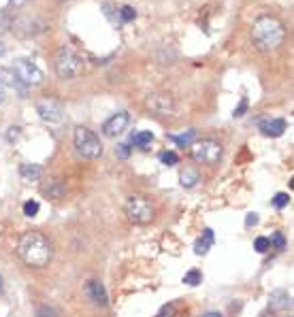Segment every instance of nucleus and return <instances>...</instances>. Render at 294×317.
Returning a JSON list of instances; mask_svg holds the SVG:
<instances>
[{
    "instance_id": "obj_25",
    "label": "nucleus",
    "mask_w": 294,
    "mask_h": 317,
    "mask_svg": "<svg viewBox=\"0 0 294 317\" xmlns=\"http://www.w3.org/2000/svg\"><path fill=\"white\" fill-rule=\"evenodd\" d=\"M39 209H41V204L37 202V200H28V202H24V215L26 217H34L39 213Z\"/></svg>"
},
{
    "instance_id": "obj_34",
    "label": "nucleus",
    "mask_w": 294,
    "mask_h": 317,
    "mask_svg": "<svg viewBox=\"0 0 294 317\" xmlns=\"http://www.w3.org/2000/svg\"><path fill=\"white\" fill-rule=\"evenodd\" d=\"M4 30H6V15L0 11V32H4Z\"/></svg>"
},
{
    "instance_id": "obj_28",
    "label": "nucleus",
    "mask_w": 294,
    "mask_h": 317,
    "mask_svg": "<svg viewBox=\"0 0 294 317\" xmlns=\"http://www.w3.org/2000/svg\"><path fill=\"white\" fill-rule=\"evenodd\" d=\"M37 317H58V311L49 305H41L37 309Z\"/></svg>"
},
{
    "instance_id": "obj_24",
    "label": "nucleus",
    "mask_w": 294,
    "mask_h": 317,
    "mask_svg": "<svg viewBox=\"0 0 294 317\" xmlns=\"http://www.w3.org/2000/svg\"><path fill=\"white\" fill-rule=\"evenodd\" d=\"M160 162H162L164 166H175L177 162H179V156H177L175 151H162L160 153Z\"/></svg>"
},
{
    "instance_id": "obj_36",
    "label": "nucleus",
    "mask_w": 294,
    "mask_h": 317,
    "mask_svg": "<svg viewBox=\"0 0 294 317\" xmlns=\"http://www.w3.org/2000/svg\"><path fill=\"white\" fill-rule=\"evenodd\" d=\"M200 317H224V315L218 313V311H209V313H205V315H200Z\"/></svg>"
},
{
    "instance_id": "obj_37",
    "label": "nucleus",
    "mask_w": 294,
    "mask_h": 317,
    "mask_svg": "<svg viewBox=\"0 0 294 317\" xmlns=\"http://www.w3.org/2000/svg\"><path fill=\"white\" fill-rule=\"evenodd\" d=\"M9 2H11V4H15V6H21V4L26 2V0H9Z\"/></svg>"
},
{
    "instance_id": "obj_5",
    "label": "nucleus",
    "mask_w": 294,
    "mask_h": 317,
    "mask_svg": "<svg viewBox=\"0 0 294 317\" xmlns=\"http://www.w3.org/2000/svg\"><path fill=\"white\" fill-rule=\"evenodd\" d=\"M75 147H77V151L88 160H96L103 156V145H100L98 136L92 130L83 128V126H79L75 130Z\"/></svg>"
},
{
    "instance_id": "obj_29",
    "label": "nucleus",
    "mask_w": 294,
    "mask_h": 317,
    "mask_svg": "<svg viewBox=\"0 0 294 317\" xmlns=\"http://www.w3.org/2000/svg\"><path fill=\"white\" fill-rule=\"evenodd\" d=\"M269 241H273V245H275V249H277V251L286 249V238H284L282 232H275L273 238H269Z\"/></svg>"
},
{
    "instance_id": "obj_6",
    "label": "nucleus",
    "mask_w": 294,
    "mask_h": 317,
    "mask_svg": "<svg viewBox=\"0 0 294 317\" xmlns=\"http://www.w3.org/2000/svg\"><path fill=\"white\" fill-rule=\"evenodd\" d=\"M222 153H224L222 145L213 138H203V140L192 143V158L200 162V164H207V166L218 164L222 160Z\"/></svg>"
},
{
    "instance_id": "obj_23",
    "label": "nucleus",
    "mask_w": 294,
    "mask_h": 317,
    "mask_svg": "<svg viewBox=\"0 0 294 317\" xmlns=\"http://www.w3.org/2000/svg\"><path fill=\"white\" fill-rule=\"evenodd\" d=\"M118 15H119V22H132V19L137 17V11H134V6L124 4V6H121V9L118 11Z\"/></svg>"
},
{
    "instance_id": "obj_11",
    "label": "nucleus",
    "mask_w": 294,
    "mask_h": 317,
    "mask_svg": "<svg viewBox=\"0 0 294 317\" xmlns=\"http://www.w3.org/2000/svg\"><path fill=\"white\" fill-rule=\"evenodd\" d=\"M43 26L41 22H37V19H32V17H19L13 22V32L17 34V37L21 39H28V37H34V34H39L43 30Z\"/></svg>"
},
{
    "instance_id": "obj_32",
    "label": "nucleus",
    "mask_w": 294,
    "mask_h": 317,
    "mask_svg": "<svg viewBox=\"0 0 294 317\" xmlns=\"http://www.w3.org/2000/svg\"><path fill=\"white\" fill-rule=\"evenodd\" d=\"M175 311H177L175 305H167V307H162V311H160V315H158V317H173Z\"/></svg>"
},
{
    "instance_id": "obj_39",
    "label": "nucleus",
    "mask_w": 294,
    "mask_h": 317,
    "mask_svg": "<svg viewBox=\"0 0 294 317\" xmlns=\"http://www.w3.org/2000/svg\"><path fill=\"white\" fill-rule=\"evenodd\" d=\"M4 100V91H2V86H0V102Z\"/></svg>"
},
{
    "instance_id": "obj_41",
    "label": "nucleus",
    "mask_w": 294,
    "mask_h": 317,
    "mask_svg": "<svg viewBox=\"0 0 294 317\" xmlns=\"http://www.w3.org/2000/svg\"><path fill=\"white\" fill-rule=\"evenodd\" d=\"M264 317H269V315H264Z\"/></svg>"
},
{
    "instance_id": "obj_9",
    "label": "nucleus",
    "mask_w": 294,
    "mask_h": 317,
    "mask_svg": "<svg viewBox=\"0 0 294 317\" xmlns=\"http://www.w3.org/2000/svg\"><path fill=\"white\" fill-rule=\"evenodd\" d=\"M13 70H15V75L26 83V86H39V83L43 81L41 68L34 64L32 60H26V58L17 60L15 64H13Z\"/></svg>"
},
{
    "instance_id": "obj_14",
    "label": "nucleus",
    "mask_w": 294,
    "mask_h": 317,
    "mask_svg": "<svg viewBox=\"0 0 294 317\" xmlns=\"http://www.w3.org/2000/svg\"><path fill=\"white\" fill-rule=\"evenodd\" d=\"M0 79H2V83H4L6 88H11V90H15V91H19V94L26 96L28 86L15 75V70H13V68H2V70H0Z\"/></svg>"
},
{
    "instance_id": "obj_7",
    "label": "nucleus",
    "mask_w": 294,
    "mask_h": 317,
    "mask_svg": "<svg viewBox=\"0 0 294 317\" xmlns=\"http://www.w3.org/2000/svg\"><path fill=\"white\" fill-rule=\"evenodd\" d=\"M145 107L149 113L154 115H173L175 113V100L171 94H164V91H152L145 98Z\"/></svg>"
},
{
    "instance_id": "obj_33",
    "label": "nucleus",
    "mask_w": 294,
    "mask_h": 317,
    "mask_svg": "<svg viewBox=\"0 0 294 317\" xmlns=\"http://www.w3.org/2000/svg\"><path fill=\"white\" fill-rule=\"evenodd\" d=\"M256 224H258V215L256 213H249L247 220H245V226H256Z\"/></svg>"
},
{
    "instance_id": "obj_15",
    "label": "nucleus",
    "mask_w": 294,
    "mask_h": 317,
    "mask_svg": "<svg viewBox=\"0 0 294 317\" xmlns=\"http://www.w3.org/2000/svg\"><path fill=\"white\" fill-rule=\"evenodd\" d=\"M269 307H271V311H284V309H290V307H292V296L286 292V290L271 292V296H269Z\"/></svg>"
},
{
    "instance_id": "obj_21",
    "label": "nucleus",
    "mask_w": 294,
    "mask_h": 317,
    "mask_svg": "<svg viewBox=\"0 0 294 317\" xmlns=\"http://www.w3.org/2000/svg\"><path fill=\"white\" fill-rule=\"evenodd\" d=\"M179 181H181L183 187H194L198 181V173L194 168H185V171H181V175H179Z\"/></svg>"
},
{
    "instance_id": "obj_22",
    "label": "nucleus",
    "mask_w": 294,
    "mask_h": 317,
    "mask_svg": "<svg viewBox=\"0 0 294 317\" xmlns=\"http://www.w3.org/2000/svg\"><path fill=\"white\" fill-rule=\"evenodd\" d=\"M200 281H203V274H200V271H196V269H192V271H188V272L183 274V283H185V285H192V287H194V285L200 283Z\"/></svg>"
},
{
    "instance_id": "obj_4",
    "label": "nucleus",
    "mask_w": 294,
    "mask_h": 317,
    "mask_svg": "<svg viewBox=\"0 0 294 317\" xmlns=\"http://www.w3.org/2000/svg\"><path fill=\"white\" fill-rule=\"evenodd\" d=\"M124 211H126L128 220H130L132 224H139V226H145V224H149V222L154 220V207H152V202H149L145 196H139V194L128 196Z\"/></svg>"
},
{
    "instance_id": "obj_27",
    "label": "nucleus",
    "mask_w": 294,
    "mask_h": 317,
    "mask_svg": "<svg viewBox=\"0 0 294 317\" xmlns=\"http://www.w3.org/2000/svg\"><path fill=\"white\" fill-rule=\"evenodd\" d=\"M288 202H290V196L286 192H279V194H275V198H273V207L275 209H284V207H288Z\"/></svg>"
},
{
    "instance_id": "obj_20",
    "label": "nucleus",
    "mask_w": 294,
    "mask_h": 317,
    "mask_svg": "<svg viewBox=\"0 0 294 317\" xmlns=\"http://www.w3.org/2000/svg\"><path fill=\"white\" fill-rule=\"evenodd\" d=\"M152 143H154V135L147 132V130H141V132H137V135H132V145L141 147V149H147Z\"/></svg>"
},
{
    "instance_id": "obj_31",
    "label": "nucleus",
    "mask_w": 294,
    "mask_h": 317,
    "mask_svg": "<svg viewBox=\"0 0 294 317\" xmlns=\"http://www.w3.org/2000/svg\"><path fill=\"white\" fill-rule=\"evenodd\" d=\"M245 111H247V98H241V102H239V107L235 109V117H243L245 115Z\"/></svg>"
},
{
    "instance_id": "obj_8",
    "label": "nucleus",
    "mask_w": 294,
    "mask_h": 317,
    "mask_svg": "<svg viewBox=\"0 0 294 317\" xmlns=\"http://www.w3.org/2000/svg\"><path fill=\"white\" fill-rule=\"evenodd\" d=\"M37 113L41 115L43 122L60 124L62 117H64V109H62V104L56 100V98L45 96V98H39V100H37Z\"/></svg>"
},
{
    "instance_id": "obj_19",
    "label": "nucleus",
    "mask_w": 294,
    "mask_h": 317,
    "mask_svg": "<svg viewBox=\"0 0 294 317\" xmlns=\"http://www.w3.org/2000/svg\"><path fill=\"white\" fill-rule=\"evenodd\" d=\"M169 138L179 147H190L196 138V130H188V132H181V135H169Z\"/></svg>"
},
{
    "instance_id": "obj_35",
    "label": "nucleus",
    "mask_w": 294,
    "mask_h": 317,
    "mask_svg": "<svg viewBox=\"0 0 294 317\" xmlns=\"http://www.w3.org/2000/svg\"><path fill=\"white\" fill-rule=\"evenodd\" d=\"M11 132H9V140H15L17 136H19V128H9Z\"/></svg>"
},
{
    "instance_id": "obj_30",
    "label": "nucleus",
    "mask_w": 294,
    "mask_h": 317,
    "mask_svg": "<svg viewBox=\"0 0 294 317\" xmlns=\"http://www.w3.org/2000/svg\"><path fill=\"white\" fill-rule=\"evenodd\" d=\"M116 153H118V156H119L121 160H126L128 156H130V147H128L126 143H119V145L116 147Z\"/></svg>"
},
{
    "instance_id": "obj_16",
    "label": "nucleus",
    "mask_w": 294,
    "mask_h": 317,
    "mask_svg": "<svg viewBox=\"0 0 294 317\" xmlns=\"http://www.w3.org/2000/svg\"><path fill=\"white\" fill-rule=\"evenodd\" d=\"M213 241H216V236H213V230L207 228V230L203 232V236H200L198 241L194 243V251L198 253V256H205V253L213 247Z\"/></svg>"
},
{
    "instance_id": "obj_18",
    "label": "nucleus",
    "mask_w": 294,
    "mask_h": 317,
    "mask_svg": "<svg viewBox=\"0 0 294 317\" xmlns=\"http://www.w3.org/2000/svg\"><path fill=\"white\" fill-rule=\"evenodd\" d=\"M19 175H21V177H24L26 181H39L41 175H43V171H41L39 164H21V166H19Z\"/></svg>"
},
{
    "instance_id": "obj_2",
    "label": "nucleus",
    "mask_w": 294,
    "mask_h": 317,
    "mask_svg": "<svg viewBox=\"0 0 294 317\" xmlns=\"http://www.w3.org/2000/svg\"><path fill=\"white\" fill-rule=\"evenodd\" d=\"M286 39V28L273 15H262L252 24V41L260 51H273Z\"/></svg>"
},
{
    "instance_id": "obj_3",
    "label": "nucleus",
    "mask_w": 294,
    "mask_h": 317,
    "mask_svg": "<svg viewBox=\"0 0 294 317\" xmlns=\"http://www.w3.org/2000/svg\"><path fill=\"white\" fill-rule=\"evenodd\" d=\"M56 73L60 79H75L83 73V60L75 49H70L68 45H64L56 53Z\"/></svg>"
},
{
    "instance_id": "obj_13",
    "label": "nucleus",
    "mask_w": 294,
    "mask_h": 317,
    "mask_svg": "<svg viewBox=\"0 0 294 317\" xmlns=\"http://www.w3.org/2000/svg\"><path fill=\"white\" fill-rule=\"evenodd\" d=\"M258 128H260V132L264 136H271V138H277V136H282L284 135V130H286V122L282 117H267V119H262L260 124H258Z\"/></svg>"
},
{
    "instance_id": "obj_1",
    "label": "nucleus",
    "mask_w": 294,
    "mask_h": 317,
    "mask_svg": "<svg viewBox=\"0 0 294 317\" xmlns=\"http://www.w3.org/2000/svg\"><path fill=\"white\" fill-rule=\"evenodd\" d=\"M17 256L24 260V264L32 266V269H43V266L49 264L54 249L52 243L41 232H26L17 243Z\"/></svg>"
},
{
    "instance_id": "obj_10",
    "label": "nucleus",
    "mask_w": 294,
    "mask_h": 317,
    "mask_svg": "<svg viewBox=\"0 0 294 317\" xmlns=\"http://www.w3.org/2000/svg\"><path fill=\"white\" fill-rule=\"evenodd\" d=\"M128 124H130V115L124 113V111H119V113L111 115V117L103 124V132H105V136L116 138V136H119V135H124V130L128 128Z\"/></svg>"
},
{
    "instance_id": "obj_12",
    "label": "nucleus",
    "mask_w": 294,
    "mask_h": 317,
    "mask_svg": "<svg viewBox=\"0 0 294 317\" xmlns=\"http://www.w3.org/2000/svg\"><path fill=\"white\" fill-rule=\"evenodd\" d=\"M83 294L88 296L94 305H100V307H105L107 302H109V296H107L105 285L100 283V281H96V279H92V281H88V283L83 285Z\"/></svg>"
},
{
    "instance_id": "obj_26",
    "label": "nucleus",
    "mask_w": 294,
    "mask_h": 317,
    "mask_svg": "<svg viewBox=\"0 0 294 317\" xmlns=\"http://www.w3.org/2000/svg\"><path fill=\"white\" fill-rule=\"evenodd\" d=\"M254 249L258 251V253H264V251H269L271 249V241L267 236H258L256 241H254Z\"/></svg>"
},
{
    "instance_id": "obj_38",
    "label": "nucleus",
    "mask_w": 294,
    "mask_h": 317,
    "mask_svg": "<svg viewBox=\"0 0 294 317\" xmlns=\"http://www.w3.org/2000/svg\"><path fill=\"white\" fill-rule=\"evenodd\" d=\"M4 51H6V47H4V43H0V58L4 55Z\"/></svg>"
},
{
    "instance_id": "obj_17",
    "label": "nucleus",
    "mask_w": 294,
    "mask_h": 317,
    "mask_svg": "<svg viewBox=\"0 0 294 317\" xmlns=\"http://www.w3.org/2000/svg\"><path fill=\"white\" fill-rule=\"evenodd\" d=\"M43 192H45L49 198H62L66 194V185L60 179H49L45 185H43Z\"/></svg>"
},
{
    "instance_id": "obj_40",
    "label": "nucleus",
    "mask_w": 294,
    "mask_h": 317,
    "mask_svg": "<svg viewBox=\"0 0 294 317\" xmlns=\"http://www.w3.org/2000/svg\"><path fill=\"white\" fill-rule=\"evenodd\" d=\"M2 290H4V285H2V277H0V294H2Z\"/></svg>"
}]
</instances>
